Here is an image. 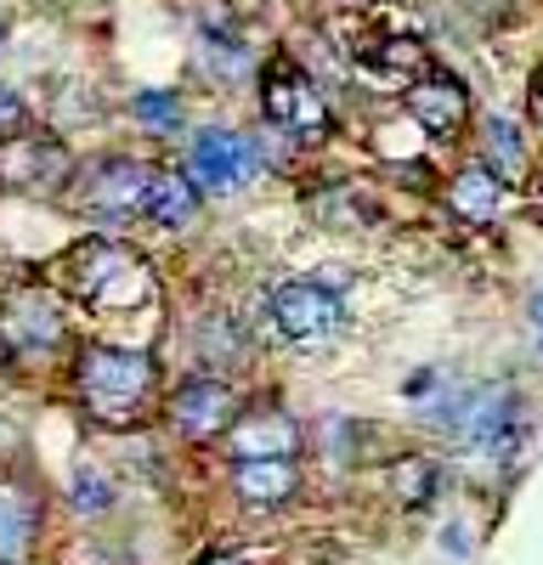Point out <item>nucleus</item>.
Wrapping results in <instances>:
<instances>
[{"instance_id": "obj_28", "label": "nucleus", "mask_w": 543, "mask_h": 565, "mask_svg": "<svg viewBox=\"0 0 543 565\" xmlns=\"http://www.w3.org/2000/svg\"><path fill=\"white\" fill-rule=\"evenodd\" d=\"M537 193H543V175H537Z\"/></svg>"}, {"instance_id": "obj_23", "label": "nucleus", "mask_w": 543, "mask_h": 565, "mask_svg": "<svg viewBox=\"0 0 543 565\" xmlns=\"http://www.w3.org/2000/svg\"><path fill=\"white\" fill-rule=\"evenodd\" d=\"M526 108H532V125H537V130H543V79H537V85H532V97H526Z\"/></svg>"}, {"instance_id": "obj_20", "label": "nucleus", "mask_w": 543, "mask_h": 565, "mask_svg": "<svg viewBox=\"0 0 543 565\" xmlns=\"http://www.w3.org/2000/svg\"><path fill=\"white\" fill-rule=\"evenodd\" d=\"M68 498H74L79 514H108V509H114V481L97 476V469H79L74 487H68Z\"/></svg>"}, {"instance_id": "obj_4", "label": "nucleus", "mask_w": 543, "mask_h": 565, "mask_svg": "<svg viewBox=\"0 0 543 565\" xmlns=\"http://www.w3.org/2000/svg\"><path fill=\"white\" fill-rule=\"evenodd\" d=\"M188 175L204 193H238V186L255 175V141L233 136V130H199L193 153H188Z\"/></svg>"}, {"instance_id": "obj_2", "label": "nucleus", "mask_w": 543, "mask_h": 565, "mask_svg": "<svg viewBox=\"0 0 543 565\" xmlns=\"http://www.w3.org/2000/svg\"><path fill=\"white\" fill-rule=\"evenodd\" d=\"M453 441L487 452V458H504L521 441V396L515 385H470L465 391V413L453 424Z\"/></svg>"}, {"instance_id": "obj_22", "label": "nucleus", "mask_w": 543, "mask_h": 565, "mask_svg": "<svg viewBox=\"0 0 543 565\" xmlns=\"http://www.w3.org/2000/svg\"><path fill=\"white\" fill-rule=\"evenodd\" d=\"M23 119H29V108H23V97H18V90L12 85H0V130H23Z\"/></svg>"}, {"instance_id": "obj_13", "label": "nucleus", "mask_w": 543, "mask_h": 565, "mask_svg": "<svg viewBox=\"0 0 543 565\" xmlns=\"http://www.w3.org/2000/svg\"><path fill=\"white\" fill-rule=\"evenodd\" d=\"M447 204H453V215L487 226L498 215V204H504V181H498L487 164H465L459 175L447 181Z\"/></svg>"}, {"instance_id": "obj_10", "label": "nucleus", "mask_w": 543, "mask_h": 565, "mask_svg": "<svg viewBox=\"0 0 543 565\" xmlns=\"http://www.w3.org/2000/svg\"><path fill=\"white\" fill-rule=\"evenodd\" d=\"M68 175V153L52 136H7L0 141V181L7 186H57Z\"/></svg>"}, {"instance_id": "obj_16", "label": "nucleus", "mask_w": 543, "mask_h": 565, "mask_svg": "<svg viewBox=\"0 0 543 565\" xmlns=\"http://www.w3.org/2000/svg\"><path fill=\"white\" fill-rule=\"evenodd\" d=\"M7 328H12V334H18L29 351H45V345H57V340H63V317H57V306L45 300L40 289H29L23 300H12Z\"/></svg>"}, {"instance_id": "obj_3", "label": "nucleus", "mask_w": 543, "mask_h": 565, "mask_svg": "<svg viewBox=\"0 0 543 565\" xmlns=\"http://www.w3.org/2000/svg\"><path fill=\"white\" fill-rule=\"evenodd\" d=\"M260 114L272 119V125H289L295 136H329V108H323V97H317V85L289 63V57H278L266 74H260Z\"/></svg>"}, {"instance_id": "obj_7", "label": "nucleus", "mask_w": 543, "mask_h": 565, "mask_svg": "<svg viewBox=\"0 0 543 565\" xmlns=\"http://www.w3.org/2000/svg\"><path fill=\"white\" fill-rule=\"evenodd\" d=\"M407 119L430 136H441V141L459 136L465 119H470V90L453 74H425V79L407 85Z\"/></svg>"}, {"instance_id": "obj_18", "label": "nucleus", "mask_w": 543, "mask_h": 565, "mask_svg": "<svg viewBox=\"0 0 543 565\" xmlns=\"http://www.w3.org/2000/svg\"><path fill=\"white\" fill-rule=\"evenodd\" d=\"M199 63H204L215 79H226V85L249 79V52H244L238 40H226V34H204V52H199Z\"/></svg>"}, {"instance_id": "obj_24", "label": "nucleus", "mask_w": 543, "mask_h": 565, "mask_svg": "<svg viewBox=\"0 0 543 565\" xmlns=\"http://www.w3.org/2000/svg\"><path fill=\"white\" fill-rule=\"evenodd\" d=\"M526 317H532V328L543 334V289H532V300H526Z\"/></svg>"}, {"instance_id": "obj_11", "label": "nucleus", "mask_w": 543, "mask_h": 565, "mask_svg": "<svg viewBox=\"0 0 543 565\" xmlns=\"http://www.w3.org/2000/svg\"><path fill=\"white\" fill-rule=\"evenodd\" d=\"M233 487L255 509H278V503H289L300 492V463L295 458H238Z\"/></svg>"}, {"instance_id": "obj_21", "label": "nucleus", "mask_w": 543, "mask_h": 565, "mask_svg": "<svg viewBox=\"0 0 543 565\" xmlns=\"http://www.w3.org/2000/svg\"><path fill=\"white\" fill-rule=\"evenodd\" d=\"M311 215L329 221V226H345V221H362L369 210H362V204L345 193V186H340V193H329V199H311Z\"/></svg>"}, {"instance_id": "obj_12", "label": "nucleus", "mask_w": 543, "mask_h": 565, "mask_svg": "<svg viewBox=\"0 0 543 565\" xmlns=\"http://www.w3.org/2000/svg\"><path fill=\"white\" fill-rule=\"evenodd\" d=\"M34 526H40V509H34L29 487L0 481V565H23L29 559Z\"/></svg>"}, {"instance_id": "obj_27", "label": "nucleus", "mask_w": 543, "mask_h": 565, "mask_svg": "<svg viewBox=\"0 0 543 565\" xmlns=\"http://www.w3.org/2000/svg\"><path fill=\"white\" fill-rule=\"evenodd\" d=\"M7 356H12V351H7V345H0V367H12V362H7Z\"/></svg>"}, {"instance_id": "obj_5", "label": "nucleus", "mask_w": 543, "mask_h": 565, "mask_svg": "<svg viewBox=\"0 0 543 565\" xmlns=\"http://www.w3.org/2000/svg\"><path fill=\"white\" fill-rule=\"evenodd\" d=\"M340 295L329 289V282H317V277H295L284 282L278 295H272V322L284 328L289 340H323L340 328Z\"/></svg>"}, {"instance_id": "obj_14", "label": "nucleus", "mask_w": 543, "mask_h": 565, "mask_svg": "<svg viewBox=\"0 0 543 565\" xmlns=\"http://www.w3.org/2000/svg\"><path fill=\"white\" fill-rule=\"evenodd\" d=\"M142 215H153L159 226H188V221L199 215V186H193V175L153 170V175H148V193H142Z\"/></svg>"}, {"instance_id": "obj_25", "label": "nucleus", "mask_w": 543, "mask_h": 565, "mask_svg": "<svg viewBox=\"0 0 543 565\" xmlns=\"http://www.w3.org/2000/svg\"><path fill=\"white\" fill-rule=\"evenodd\" d=\"M447 554H470V543H465L459 526H447Z\"/></svg>"}, {"instance_id": "obj_1", "label": "nucleus", "mask_w": 543, "mask_h": 565, "mask_svg": "<svg viewBox=\"0 0 543 565\" xmlns=\"http://www.w3.org/2000/svg\"><path fill=\"white\" fill-rule=\"evenodd\" d=\"M79 385H85V402H91V413H97V418L130 424L136 418V402H142L148 385H153V362L142 351L91 345L85 362H79Z\"/></svg>"}, {"instance_id": "obj_26", "label": "nucleus", "mask_w": 543, "mask_h": 565, "mask_svg": "<svg viewBox=\"0 0 543 565\" xmlns=\"http://www.w3.org/2000/svg\"><path fill=\"white\" fill-rule=\"evenodd\" d=\"M204 565H244V559H233V554H215V559H204Z\"/></svg>"}, {"instance_id": "obj_8", "label": "nucleus", "mask_w": 543, "mask_h": 565, "mask_svg": "<svg viewBox=\"0 0 543 565\" xmlns=\"http://www.w3.org/2000/svg\"><path fill=\"white\" fill-rule=\"evenodd\" d=\"M170 418H175V430H188L193 441H210V436H226V424L238 418V402L221 380H188L170 396Z\"/></svg>"}, {"instance_id": "obj_6", "label": "nucleus", "mask_w": 543, "mask_h": 565, "mask_svg": "<svg viewBox=\"0 0 543 565\" xmlns=\"http://www.w3.org/2000/svg\"><path fill=\"white\" fill-rule=\"evenodd\" d=\"M148 164H136V159H103V164H91L85 170V186H79V199L91 215H103V221H125L142 210V193H148Z\"/></svg>"}, {"instance_id": "obj_17", "label": "nucleus", "mask_w": 543, "mask_h": 565, "mask_svg": "<svg viewBox=\"0 0 543 565\" xmlns=\"http://www.w3.org/2000/svg\"><path fill=\"white\" fill-rule=\"evenodd\" d=\"M391 498L396 503H407V509H419V503H430L436 498V487H441V469L430 463V458H419V452H402L396 463H391Z\"/></svg>"}, {"instance_id": "obj_9", "label": "nucleus", "mask_w": 543, "mask_h": 565, "mask_svg": "<svg viewBox=\"0 0 543 565\" xmlns=\"http://www.w3.org/2000/svg\"><path fill=\"white\" fill-rule=\"evenodd\" d=\"M226 447H233V458H295L300 424L284 407H255V413L226 424Z\"/></svg>"}, {"instance_id": "obj_19", "label": "nucleus", "mask_w": 543, "mask_h": 565, "mask_svg": "<svg viewBox=\"0 0 543 565\" xmlns=\"http://www.w3.org/2000/svg\"><path fill=\"white\" fill-rule=\"evenodd\" d=\"M130 114L142 119L148 130H175L181 125V97L175 90H142V97L130 103Z\"/></svg>"}, {"instance_id": "obj_15", "label": "nucleus", "mask_w": 543, "mask_h": 565, "mask_svg": "<svg viewBox=\"0 0 543 565\" xmlns=\"http://www.w3.org/2000/svg\"><path fill=\"white\" fill-rule=\"evenodd\" d=\"M481 164L498 175V181H521L526 175V141H521V130L510 125V119H481Z\"/></svg>"}]
</instances>
